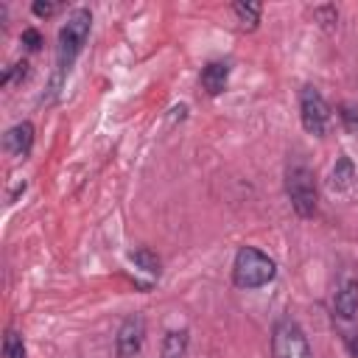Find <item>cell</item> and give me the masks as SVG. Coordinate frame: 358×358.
<instances>
[{"instance_id": "obj_1", "label": "cell", "mask_w": 358, "mask_h": 358, "mask_svg": "<svg viewBox=\"0 0 358 358\" xmlns=\"http://www.w3.org/2000/svg\"><path fill=\"white\" fill-rule=\"evenodd\" d=\"M274 274H277V263L266 252H260L257 246H241L235 252L232 282L238 288H246V291L263 288V285H268L274 280Z\"/></svg>"}, {"instance_id": "obj_2", "label": "cell", "mask_w": 358, "mask_h": 358, "mask_svg": "<svg viewBox=\"0 0 358 358\" xmlns=\"http://www.w3.org/2000/svg\"><path fill=\"white\" fill-rule=\"evenodd\" d=\"M285 193H288V201H291V207L299 218H313L316 215V201H319L316 176L302 159L288 162V168H285Z\"/></svg>"}, {"instance_id": "obj_3", "label": "cell", "mask_w": 358, "mask_h": 358, "mask_svg": "<svg viewBox=\"0 0 358 358\" xmlns=\"http://www.w3.org/2000/svg\"><path fill=\"white\" fill-rule=\"evenodd\" d=\"M92 28V14L87 8H76L70 11V17L64 20V25L59 28V45H56V64L59 73H67L76 62V56L81 53L87 36Z\"/></svg>"}, {"instance_id": "obj_4", "label": "cell", "mask_w": 358, "mask_h": 358, "mask_svg": "<svg viewBox=\"0 0 358 358\" xmlns=\"http://www.w3.org/2000/svg\"><path fill=\"white\" fill-rule=\"evenodd\" d=\"M271 358H313L305 330L296 319L282 316L271 327Z\"/></svg>"}, {"instance_id": "obj_5", "label": "cell", "mask_w": 358, "mask_h": 358, "mask_svg": "<svg viewBox=\"0 0 358 358\" xmlns=\"http://www.w3.org/2000/svg\"><path fill=\"white\" fill-rule=\"evenodd\" d=\"M299 120H302L305 131L313 137H322L330 123V106L322 98V92L310 84L299 90Z\"/></svg>"}, {"instance_id": "obj_6", "label": "cell", "mask_w": 358, "mask_h": 358, "mask_svg": "<svg viewBox=\"0 0 358 358\" xmlns=\"http://www.w3.org/2000/svg\"><path fill=\"white\" fill-rule=\"evenodd\" d=\"M145 341V319L140 313H131L120 322L117 327V336H115V352L117 358H134L140 352Z\"/></svg>"}, {"instance_id": "obj_7", "label": "cell", "mask_w": 358, "mask_h": 358, "mask_svg": "<svg viewBox=\"0 0 358 358\" xmlns=\"http://www.w3.org/2000/svg\"><path fill=\"white\" fill-rule=\"evenodd\" d=\"M31 145H34V126H31L28 120L11 126V129L6 131V137H3V148H6L11 157H22V159H25V157L31 154Z\"/></svg>"}, {"instance_id": "obj_8", "label": "cell", "mask_w": 358, "mask_h": 358, "mask_svg": "<svg viewBox=\"0 0 358 358\" xmlns=\"http://www.w3.org/2000/svg\"><path fill=\"white\" fill-rule=\"evenodd\" d=\"M333 310L341 319H355V313H358V277H347L338 285V291L333 296Z\"/></svg>"}, {"instance_id": "obj_9", "label": "cell", "mask_w": 358, "mask_h": 358, "mask_svg": "<svg viewBox=\"0 0 358 358\" xmlns=\"http://www.w3.org/2000/svg\"><path fill=\"white\" fill-rule=\"evenodd\" d=\"M229 81V64L227 62H210L201 70V87L207 95H221Z\"/></svg>"}, {"instance_id": "obj_10", "label": "cell", "mask_w": 358, "mask_h": 358, "mask_svg": "<svg viewBox=\"0 0 358 358\" xmlns=\"http://www.w3.org/2000/svg\"><path fill=\"white\" fill-rule=\"evenodd\" d=\"M187 344H190V333L185 327L165 330V336H162V358H185L187 355Z\"/></svg>"}, {"instance_id": "obj_11", "label": "cell", "mask_w": 358, "mask_h": 358, "mask_svg": "<svg viewBox=\"0 0 358 358\" xmlns=\"http://www.w3.org/2000/svg\"><path fill=\"white\" fill-rule=\"evenodd\" d=\"M129 260L140 268V271H145V274H151V277H159V257L151 252V249H145V246H140V249H134V252H129Z\"/></svg>"}, {"instance_id": "obj_12", "label": "cell", "mask_w": 358, "mask_h": 358, "mask_svg": "<svg viewBox=\"0 0 358 358\" xmlns=\"http://www.w3.org/2000/svg\"><path fill=\"white\" fill-rule=\"evenodd\" d=\"M352 176H355V171H352L350 157H338L336 165H333V179H330V185H333L336 190H347V187L352 185Z\"/></svg>"}, {"instance_id": "obj_13", "label": "cell", "mask_w": 358, "mask_h": 358, "mask_svg": "<svg viewBox=\"0 0 358 358\" xmlns=\"http://www.w3.org/2000/svg\"><path fill=\"white\" fill-rule=\"evenodd\" d=\"M232 11H235V17L241 20V25L243 28H257V22H260V3H235L232 6Z\"/></svg>"}, {"instance_id": "obj_14", "label": "cell", "mask_w": 358, "mask_h": 358, "mask_svg": "<svg viewBox=\"0 0 358 358\" xmlns=\"http://www.w3.org/2000/svg\"><path fill=\"white\" fill-rule=\"evenodd\" d=\"M3 355L6 358H28L25 341H22V336L17 330H6V336H3Z\"/></svg>"}, {"instance_id": "obj_15", "label": "cell", "mask_w": 358, "mask_h": 358, "mask_svg": "<svg viewBox=\"0 0 358 358\" xmlns=\"http://www.w3.org/2000/svg\"><path fill=\"white\" fill-rule=\"evenodd\" d=\"M338 120H341V126H344L350 134L358 137V103L344 101V103L338 106Z\"/></svg>"}, {"instance_id": "obj_16", "label": "cell", "mask_w": 358, "mask_h": 358, "mask_svg": "<svg viewBox=\"0 0 358 358\" xmlns=\"http://www.w3.org/2000/svg\"><path fill=\"white\" fill-rule=\"evenodd\" d=\"M313 17H316L324 28H336V22H338V8H336V6H316V8H313Z\"/></svg>"}, {"instance_id": "obj_17", "label": "cell", "mask_w": 358, "mask_h": 358, "mask_svg": "<svg viewBox=\"0 0 358 358\" xmlns=\"http://www.w3.org/2000/svg\"><path fill=\"white\" fill-rule=\"evenodd\" d=\"M20 42H22L28 50H39V48H42V34H39L36 28H25V31L20 34Z\"/></svg>"}, {"instance_id": "obj_18", "label": "cell", "mask_w": 358, "mask_h": 358, "mask_svg": "<svg viewBox=\"0 0 358 358\" xmlns=\"http://www.w3.org/2000/svg\"><path fill=\"white\" fill-rule=\"evenodd\" d=\"M31 11H34L36 17H50V14L59 11V3H42V0H36V3L31 6Z\"/></svg>"}, {"instance_id": "obj_19", "label": "cell", "mask_w": 358, "mask_h": 358, "mask_svg": "<svg viewBox=\"0 0 358 358\" xmlns=\"http://www.w3.org/2000/svg\"><path fill=\"white\" fill-rule=\"evenodd\" d=\"M347 347H350L352 358H358V333H347Z\"/></svg>"}]
</instances>
